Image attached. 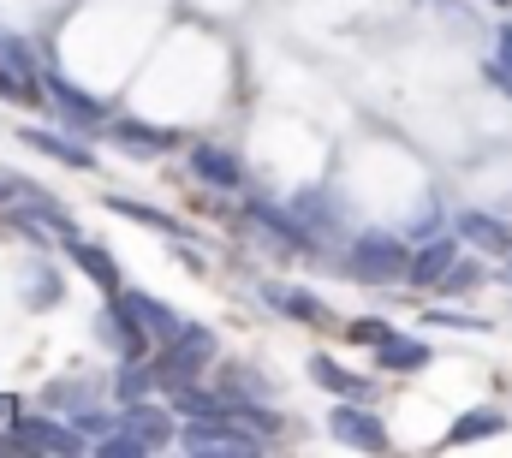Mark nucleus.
Returning <instances> with one entry per match:
<instances>
[{
  "instance_id": "obj_28",
  "label": "nucleus",
  "mask_w": 512,
  "mask_h": 458,
  "mask_svg": "<svg viewBox=\"0 0 512 458\" xmlns=\"http://www.w3.org/2000/svg\"><path fill=\"white\" fill-rule=\"evenodd\" d=\"M84 399H90L84 387H66V381H54V387H48V405H84Z\"/></svg>"
},
{
  "instance_id": "obj_25",
  "label": "nucleus",
  "mask_w": 512,
  "mask_h": 458,
  "mask_svg": "<svg viewBox=\"0 0 512 458\" xmlns=\"http://www.w3.org/2000/svg\"><path fill=\"white\" fill-rule=\"evenodd\" d=\"M340 334H346V340H358V345H382L393 328H387V322H376V316H358V322H346Z\"/></svg>"
},
{
  "instance_id": "obj_32",
  "label": "nucleus",
  "mask_w": 512,
  "mask_h": 458,
  "mask_svg": "<svg viewBox=\"0 0 512 458\" xmlns=\"http://www.w3.org/2000/svg\"><path fill=\"white\" fill-rule=\"evenodd\" d=\"M507 286H512V256H507Z\"/></svg>"
},
{
  "instance_id": "obj_24",
  "label": "nucleus",
  "mask_w": 512,
  "mask_h": 458,
  "mask_svg": "<svg viewBox=\"0 0 512 458\" xmlns=\"http://www.w3.org/2000/svg\"><path fill=\"white\" fill-rule=\"evenodd\" d=\"M114 215H126V221H143V227H161V232H179V221H167L161 209H143V203H126V197H114L108 203Z\"/></svg>"
},
{
  "instance_id": "obj_14",
  "label": "nucleus",
  "mask_w": 512,
  "mask_h": 458,
  "mask_svg": "<svg viewBox=\"0 0 512 458\" xmlns=\"http://www.w3.org/2000/svg\"><path fill=\"white\" fill-rule=\"evenodd\" d=\"M72 262H78V268H84V274H90L102 292H114V298L126 292V274H120V262H114L102 244H84V238H72Z\"/></svg>"
},
{
  "instance_id": "obj_16",
  "label": "nucleus",
  "mask_w": 512,
  "mask_h": 458,
  "mask_svg": "<svg viewBox=\"0 0 512 458\" xmlns=\"http://www.w3.org/2000/svg\"><path fill=\"white\" fill-rule=\"evenodd\" d=\"M501 429H507L501 405H477V411H465V417L447 429V441H441V447H471V441H489V435H501Z\"/></svg>"
},
{
  "instance_id": "obj_3",
  "label": "nucleus",
  "mask_w": 512,
  "mask_h": 458,
  "mask_svg": "<svg viewBox=\"0 0 512 458\" xmlns=\"http://www.w3.org/2000/svg\"><path fill=\"white\" fill-rule=\"evenodd\" d=\"M120 435H126L137 453H161L173 441V411L167 405H149V399H131L120 411Z\"/></svg>"
},
{
  "instance_id": "obj_22",
  "label": "nucleus",
  "mask_w": 512,
  "mask_h": 458,
  "mask_svg": "<svg viewBox=\"0 0 512 458\" xmlns=\"http://www.w3.org/2000/svg\"><path fill=\"white\" fill-rule=\"evenodd\" d=\"M149 387H155V363H137V357H126V369H120V399H149Z\"/></svg>"
},
{
  "instance_id": "obj_26",
  "label": "nucleus",
  "mask_w": 512,
  "mask_h": 458,
  "mask_svg": "<svg viewBox=\"0 0 512 458\" xmlns=\"http://www.w3.org/2000/svg\"><path fill=\"white\" fill-rule=\"evenodd\" d=\"M429 328H459V334H483L489 322H477V316H447V310H435V316H429Z\"/></svg>"
},
{
  "instance_id": "obj_30",
  "label": "nucleus",
  "mask_w": 512,
  "mask_h": 458,
  "mask_svg": "<svg viewBox=\"0 0 512 458\" xmlns=\"http://www.w3.org/2000/svg\"><path fill=\"white\" fill-rule=\"evenodd\" d=\"M54 298H60V286H54V280H48V286H36V292H30V304H36V310H42V304H54Z\"/></svg>"
},
{
  "instance_id": "obj_33",
  "label": "nucleus",
  "mask_w": 512,
  "mask_h": 458,
  "mask_svg": "<svg viewBox=\"0 0 512 458\" xmlns=\"http://www.w3.org/2000/svg\"><path fill=\"white\" fill-rule=\"evenodd\" d=\"M495 6H512V0H495Z\"/></svg>"
},
{
  "instance_id": "obj_15",
  "label": "nucleus",
  "mask_w": 512,
  "mask_h": 458,
  "mask_svg": "<svg viewBox=\"0 0 512 458\" xmlns=\"http://www.w3.org/2000/svg\"><path fill=\"white\" fill-rule=\"evenodd\" d=\"M453 262H459V244H453V238H435V244H423V250L411 256V286H441Z\"/></svg>"
},
{
  "instance_id": "obj_23",
  "label": "nucleus",
  "mask_w": 512,
  "mask_h": 458,
  "mask_svg": "<svg viewBox=\"0 0 512 458\" xmlns=\"http://www.w3.org/2000/svg\"><path fill=\"white\" fill-rule=\"evenodd\" d=\"M477 286H483V262H471V256H459L441 280V292H477Z\"/></svg>"
},
{
  "instance_id": "obj_20",
  "label": "nucleus",
  "mask_w": 512,
  "mask_h": 458,
  "mask_svg": "<svg viewBox=\"0 0 512 458\" xmlns=\"http://www.w3.org/2000/svg\"><path fill=\"white\" fill-rule=\"evenodd\" d=\"M376 363H382V369H423V363H429V345L405 340V334H387V340L376 345Z\"/></svg>"
},
{
  "instance_id": "obj_1",
  "label": "nucleus",
  "mask_w": 512,
  "mask_h": 458,
  "mask_svg": "<svg viewBox=\"0 0 512 458\" xmlns=\"http://www.w3.org/2000/svg\"><path fill=\"white\" fill-rule=\"evenodd\" d=\"M209 357H215V334L197 328V322H185L173 340L161 345V357H155V387H167V393L197 387V369H203Z\"/></svg>"
},
{
  "instance_id": "obj_27",
  "label": "nucleus",
  "mask_w": 512,
  "mask_h": 458,
  "mask_svg": "<svg viewBox=\"0 0 512 458\" xmlns=\"http://www.w3.org/2000/svg\"><path fill=\"white\" fill-rule=\"evenodd\" d=\"M72 423H78L84 435H114V429H120V417H102V411H78Z\"/></svg>"
},
{
  "instance_id": "obj_17",
  "label": "nucleus",
  "mask_w": 512,
  "mask_h": 458,
  "mask_svg": "<svg viewBox=\"0 0 512 458\" xmlns=\"http://www.w3.org/2000/svg\"><path fill=\"white\" fill-rule=\"evenodd\" d=\"M30 149H42V155H54V161H66V167H96V155L84 149V143H72V137H60V131H42V125H30V131H18Z\"/></svg>"
},
{
  "instance_id": "obj_8",
  "label": "nucleus",
  "mask_w": 512,
  "mask_h": 458,
  "mask_svg": "<svg viewBox=\"0 0 512 458\" xmlns=\"http://www.w3.org/2000/svg\"><path fill=\"white\" fill-rule=\"evenodd\" d=\"M120 304L137 316V328H143L155 345H167L179 328H185V322H179V310H173V304H161V298H149V292H120Z\"/></svg>"
},
{
  "instance_id": "obj_6",
  "label": "nucleus",
  "mask_w": 512,
  "mask_h": 458,
  "mask_svg": "<svg viewBox=\"0 0 512 458\" xmlns=\"http://www.w3.org/2000/svg\"><path fill=\"white\" fill-rule=\"evenodd\" d=\"M179 447L185 453H233V458H251L256 453V435L245 429H233V423H191V429H179Z\"/></svg>"
},
{
  "instance_id": "obj_11",
  "label": "nucleus",
  "mask_w": 512,
  "mask_h": 458,
  "mask_svg": "<svg viewBox=\"0 0 512 458\" xmlns=\"http://www.w3.org/2000/svg\"><path fill=\"white\" fill-rule=\"evenodd\" d=\"M0 72H6V78H18V84H24L30 96H42L36 84H42L48 72L36 66V54H30V42H24L18 30H0Z\"/></svg>"
},
{
  "instance_id": "obj_12",
  "label": "nucleus",
  "mask_w": 512,
  "mask_h": 458,
  "mask_svg": "<svg viewBox=\"0 0 512 458\" xmlns=\"http://www.w3.org/2000/svg\"><path fill=\"white\" fill-rule=\"evenodd\" d=\"M96 334H102V345H114L120 357H137V351H143V340H149V334L137 328V316H131L126 304H108V310L96 316Z\"/></svg>"
},
{
  "instance_id": "obj_4",
  "label": "nucleus",
  "mask_w": 512,
  "mask_h": 458,
  "mask_svg": "<svg viewBox=\"0 0 512 458\" xmlns=\"http://www.w3.org/2000/svg\"><path fill=\"white\" fill-rule=\"evenodd\" d=\"M328 429H334V441H340V447H352V453H382V447H387L382 417H376V411H364L358 399H346V405L328 417Z\"/></svg>"
},
{
  "instance_id": "obj_13",
  "label": "nucleus",
  "mask_w": 512,
  "mask_h": 458,
  "mask_svg": "<svg viewBox=\"0 0 512 458\" xmlns=\"http://www.w3.org/2000/svg\"><path fill=\"white\" fill-rule=\"evenodd\" d=\"M114 143H126L131 155H167L179 137H173L167 125H149V119H126L120 114L114 119Z\"/></svg>"
},
{
  "instance_id": "obj_10",
  "label": "nucleus",
  "mask_w": 512,
  "mask_h": 458,
  "mask_svg": "<svg viewBox=\"0 0 512 458\" xmlns=\"http://www.w3.org/2000/svg\"><path fill=\"white\" fill-rule=\"evenodd\" d=\"M459 238L477 244V250H489V256H512V221H501V215L465 209V215H459Z\"/></svg>"
},
{
  "instance_id": "obj_5",
  "label": "nucleus",
  "mask_w": 512,
  "mask_h": 458,
  "mask_svg": "<svg viewBox=\"0 0 512 458\" xmlns=\"http://www.w3.org/2000/svg\"><path fill=\"white\" fill-rule=\"evenodd\" d=\"M12 429H18V441H24V453H84V429L78 423H60V417H12Z\"/></svg>"
},
{
  "instance_id": "obj_18",
  "label": "nucleus",
  "mask_w": 512,
  "mask_h": 458,
  "mask_svg": "<svg viewBox=\"0 0 512 458\" xmlns=\"http://www.w3.org/2000/svg\"><path fill=\"white\" fill-rule=\"evenodd\" d=\"M310 375H316L328 393H340V399H364V393H370V381H364V375H352L346 363H334L328 351H316V357H310Z\"/></svg>"
},
{
  "instance_id": "obj_29",
  "label": "nucleus",
  "mask_w": 512,
  "mask_h": 458,
  "mask_svg": "<svg viewBox=\"0 0 512 458\" xmlns=\"http://www.w3.org/2000/svg\"><path fill=\"white\" fill-rule=\"evenodd\" d=\"M495 60H501V66H512V24L495 36Z\"/></svg>"
},
{
  "instance_id": "obj_21",
  "label": "nucleus",
  "mask_w": 512,
  "mask_h": 458,
  "mask_svg": "<svg viewBox=\"0 0 512 458\" xmlns=\"http://www.w3.org/2000/svg\"><path fill=\"white\" fill-rule=\"evenodd\" d=\"M227 423L245 429V435H280V417L262 411V405H251V399H227Z\"/></svg>"
},
{
  "instance_id": "obj_2",
  "label": "nucleus",
  "mask_w": 512,
  "mask_h": 458,
  "mask_svg": "<svg viewBox=\"0 0 512 458\" xmlns=\"http://www.w3.org/2000/svg\"><path fill=\"white\" fill-rule=\"evenodd\" d=\"M346 262H352V274H358L364 286L411 280V250H405V238H399V232H358V238H352V250H346Z\"/></svg>"
},
{
  "instance_id": "obj_31",
  "label": "nucleus",
  "mask_w": 512,
  "mask_h": 458,
  "mask_svg": "<svg viewBox=\"0 0 512 458\" xmlns=\"http://www.w3.org/2000/svg\"><path fill=\"white\" fill-rule=\"evenodd\" d=\"M18 185H24V179H0V203H6V197H12Z\"/></svg>"
},
{
  "instance_id": "obj_19",
  "label": "nucleus",
  "mask_w": 512,
  "mask_h": 458,
  "mask_svg": "<svg viewBox=\"0 0 512 458\" xmlns=\"http://www.w3.org/2000/svg\"><path fill=\"white\" fill-rule=\"evenodd\" d=\"M268 298H274V304H280L286 316H298V322H316V328H334V310H328V304H322L316 292H292V286H274Z\"/></svg>"
},
{
  "instance_id": "obj_7",
  "label": "nucleus",
  "mask_w": 512,
  "mask_h": 458,
  "mask_svg": "<svg viewBox=\"0 0 512 458\" xmlns=\"http://www.w3.org/2000/svg\"><path fill=\"white\" fill-rule=\"evenodd\" d=\"M191 173H197L203 185H215V191H239V185H245L239 155L221 149V143H197V149H191Z\"/></svg>"
},
{
  "instance_id": "obj_9",
  "label": "nucleus",
  "mask_w": 512,
  "mask_h": 458,
  "mask_svg": "<svg viewBox=\"0 0 512 458\" xmlns=\"http://www.w3.org/2000/svg\"><path fill=\"white\" fill-rule=\"evenodd\" d=\"M42 90H48V102L72 119V125H96V119H108V108H102L96 96H84V90H78L72 78H60V72H48V78H42Z\"/></svg>"
}]
</instances>
